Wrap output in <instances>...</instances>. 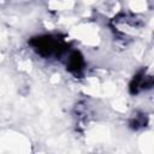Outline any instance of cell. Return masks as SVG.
Returning <instances> with one entry per match:
<instances>
[{
  "instance_id": "cell-2",
  "label": "cell",
  "mask_w": 154,
  "mask_h": 154,
  "mask_svg": "<svg viewBox=\"0 0 154 154\" xmlns=\"http://www.w3.org/2000/svg\"><path fill=\"white\" fill-rule=\"evenodd\" d=\"M82 64H83L82 58L79 57V54L77 52H75V53H72L70 55V59H69V69L71 71H75V72L79 71L82 69Z\"/></svg>"
},
{
  "instance_id": "cell-1",
  "label": "cell",
  "mask_w": 154,
  "mask_h": 154,
  "mask_svg": "<svg viewBox=\"0 0 154 154\" xmlns=\"http://www.w3.org/2000/svg\"><path fill=\"white\" fill-rule=\"evenodd\" d=\"M34 48H36L37 52L42 55H52V54H57L63 47L58 38L45 36V37H38L34 41Z\"/></svg>"
}]
</instances>
